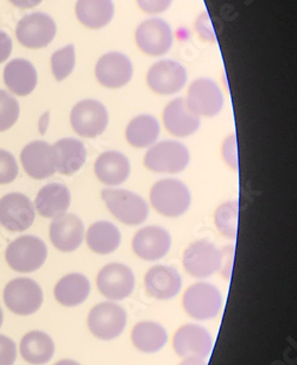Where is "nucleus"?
Here are the masks:
<instances>
[{"label":"nucleus","instance_id":"obj_17","mask_svg":"<svg viewBox=\"0 0 297 365\" xmlns=\"http://www.w3.org/2000/svg\"><path fill=\"white\" fill-rule=\"evenodd\" d=\"M187 71L174 60H162L155 63L147 74V83L155 93L172 96L186 86Z\"/></svg>","mask_w":297,"mask_h":365},{"label":"nucleus","instance_id":"obj_40","mask_svg":"<svg viewBox=\"0 0 297 365\" xmlns=\"http://www.w3.org/2000/svg\"><path fill=\"white\" fill-rule=\"evenodd\" d=\"M12 53V40L8 34L0 30V63L6 61Z\"/></svg>","mask_w":297,"mask_h":365},{"label":"nucleus","instance_id":"obj_23","mask_svg":"<svg viewBox=\"0 0 297 365\" xmlns=\"http://www.w3.org/2000/svg\"><path fill=\"white\" fill-rule=\"evenodd\" d=\"M131 173L129 158L119 151H105L94 165V174L101 183L115 187L125 182Z\"/></svg>","mask_w":297,"mask_h":365},{"label":"nucleus","instance_id":"obj_24","mask_svg":"<svg viewBox=\"0 0 297 365\" xmlns=\"http://www.w3.org/2000/svg\"><path fill=\"white\" fill-rule=\"evenodd\" d=\"M72 202V195L68 187L62 183H48L41 188L35 200V207L38 215L44 218L54 219L65 215Z\"/></svg>","mask_w":297,"mask_h":365},{"label":"nucleus","instance_id":"obj_9","mask_svg":"<svg viewBox=\"0 0 297 365\" xmlns=\"http://www.w3.org/2000/svg\"><path fill=\"white\" fill-rule=\"evenodd\" d=\"M56 31V24L51 16L43 12H33L19 21L16 28V37L23 47L41 49L53 42Z\"/></svg>","mask_w":297,"mask_h":365},{"label":"nucleus","instance_id":"obj_45","mask_svg":"<svg viewBox=\"0 0 297 365\" xmlns=\"http://www.w3.org/2000/svg\"><path fill=\"white\" fill-rule=\"evenodd\" d=\"M3 320H4V315H3V311H1V308H0V327L3 325Z\"/></svg>","mask_w":297,"mask_h":365},{"label":"nucleus","instance_id":"obj_31","mask_svg":"<svg viewBox=\"0 0 297 365\" xmlns=\"http://www.w3.org/2000/svg\"><path fill=\"white\" fill-rule=\"evenodd\" d=\"M21 354L30 364L43 365L54 356L55 344L47 333L31 331L23 336Z\"/></svg>","mask_w":297,"mask_h":365},{"label":"nucleus","instance_id":"obj_15","mask_svg":"<svg viewBox=\"0 0 297 365\" xmlns=\"http://www.w3.org/2000/svg\"><path fill=\"white\" fill-rule=\"evenodd\" d=\"M186 103L195 115L212 118L224 108V94L215 81L202 78L190 85Z\"/></svg>","mask_w":297,"mask_h":365},{"label":"nucleus","instance_id":"obj_29","mask_svg":"<svg viewBox=\"0 0 297 365\" xmlns=\"http://www.w3.org/2000/svg\"><path fill=\"white\" fill-rule=\"evenodd\" d=\"M86 243L98 255H110L118 250L122 235L118 227L110 222H97L86 232Z\"/></svg>","mask_w":297,"mask_h":365},{"label":"nucleus","instance_id":"obj_43","mask_svg":"<svg viewBox=\"0 0 297 365\" xmlns=\"http://www.w3.org/2000/svg\"><path fill=\"white\" fill-rule=\"evenodd\" d=\"M179 365H206V361L201 358H183Z\"/></svg>","mask_w":297,"mask_h":365},{"label":"nucleus","instance_id":"obj_32","mask_svg":"<svg viewBox=\"0 0 297 365\" xmlns=\"http://www.w3.org/2000/svg\"><path fill=\"white\" fill-rule=\"evenodd\" d=\"M131 340L140 352L155 354L165 346L168 341V333L157 322H140L133 327Z\"/></svg>","mask_w":297,"mask_h":365},{"label":"nucleus","instance_id":"obj_7","mask_svg":"<svg viewBox=\"0 0 297 365\" xmlns=\"http://www.w3.org/2000/svg\"><path fill=\"white\" fill-rule=\"evenodd\" d=\"M4 302L15 314L31 315L43 304V292L36 281L19 277L5 287Z\"/></svg>","mask_w":297,"mask_h":365},{"label":"nucleus","instance_id":"obj_37","mask_svg":"<svg viewBox=\"0 0 297 365\" xmlns=\"http://www.w3.org/2000/svg\"><path fill=\"white\" fill-rule=\"evenodd\" d=\"M17 359V347L14 340L0 334V365H14Z\"/></svg>","mask_w":297,"mask_h":365},{"label":"nucleus","instance_id":"obj_12","mask_svg":"<svg viewBox=\"0 0 297 365\" xmlns=\"http://www.w3.org/2000/svg\"><path fill=\"white\" fill-rule=\"evenodd\" d=\"M35 222V210L29 197L9 193L0 199V225L11 232H23Z\"/></svg>","mask_w":297,"mask_h":365},{"label":"nucleus","instance_id":"obj_36","mask_svg":"<svg viewBox=\"0 0 297 365\" xmlns=\"http://www.w3.org/2000/svg\"><path fill=\"white\" fill-rule=\"evenodd\" d=\"M19 165L9 151L0 150V185H8L17 179Z\"/></svg>","mask_w":297,"mask_h":365},{"label":"nucleus","instance_id":"obj_14","mask_svg":"<svg viewBox=\"0 0 297 365\" xmlns=\"http://www.w3.org/2000/svg\"><path fill=\"white\" fill-rule=\"evenodd\" d=\"M172 347L181 358H201L204 359L213 350L211 333L202 326L187 324L176 331Z\"/></svg>","mask_w":297,"mask_h":365},{"label":"nucleus","instance_id":"obj_13","mask_svg":"<svg viewBox=\"0 0 297 365\" xmlns=\"http://www.w3.org/2000/svg\"><path fill=\"white\" fill-rule=\"evenodd\" d=\"M174 37L168 23L161 19H147L136 30L137 47L149 56H162L172 49Z\"/></svg>","mask_w":297,"mask_h":365},{"label":"nucleus","instance_id":"obj_3","mask_svg":"<svg viewBox=\"0 0 297 365\" xmlns=\"http://www.w3.org/2000/svg\"><path fill=\"white\" fill-rule=\"evenodd\" d=\"M47 245L35 236L19 237L9 244L5 258L10 268L19 272H33L46 263Z\"/></svg>","mask_w":297,"mask_h":365},{"label":"nucleus","instance_id":"obj_28","mask_svg":"<svg viewBox=\"0 0 297 365\" xmlns=\"http://www.w3.org/2000/svg\"><path fill=\"white\" fill-rule=\"evenodd\" d=\"M76 17L88 29L99 30L110 24L115 16L112 0H78Z\"/></svg>","mask_w":297,"mask_h":365},{"label":"nucleus","instance_id":"obj_30","mask_svg":"<svg viewBox=\"0 0 297 365\" xmlns=\"http://www.w3.org/2000/svg\"><path fill=\"white\" fill-rule=\"evenodd\" d=\"M161 133L160 123L154 115H137L127 124L125 137L127 143L136 149L150 148L156 143Z\"/></svg>","mask_w":297,"mask_h":365},{"label":"nucleus","instance_id":"obj_41","mask_svg":"<svg viewBox=\"0 0 297 365\" xmlns=\"http://www.w3.org/2000/svg\"><path fill=\"white\" fill-rule=\"evenodd\" d=\"M233 259V247H226L222 250V275L225 279H229L231 275V268H232Z\"/></svg>","mask_w":297,"mask_h":365},{"label":"nucleus","instance_id":"obj_39","mask_svg":"<svg viewBox=\"0 0 297 365\" xmlns=\"http://www.w3.org/2000/svg\"><path fill=\"white\" fill-rule=\"evenodd\" d=\"M172 1V0H137V4L145 14L158 15L168 10Z\"/></svg>","mask_w":297,"mask_h":365},{"label":"nucleus","instance_id":"obj_21","mask_svg":"<svg viewBox=\"0 0 297 365\" xmlns=\"http://www.w3.org/2000/svg\"><path fill=\"white\" fill-rule=\"evenodd\" d=\"M147 293L156 300H170L182 288V279L174 267L155 265L144 277Z\"/></svg>","mask_w":297,"mask_h":365},{"label":"nucleus","instance_id":"obj_34","mask_svg":"<svg viewBox=\"0 0 297 365\" xmlns=\"http://www.w3.org/2000/svg\"><path fill=\"white\" fill-rule=\"evenodd\" d=\"M51 72L56 81L67 79L75 67V48L72 44L58 49L51 55Z\"/></svg>","mask_w":297,"mask_h":365},{"label":"nucleus","instance_id":"obj_1","mask_svg":"<svg viewBox=\"0 0 297 365\" xmlns=\"http://www.w3.org/2000/svg\"><path fill=\"white\" fill-rule=\"evenodd\" d=\"M150 202L160 215L177 218L189 210L192 195L188 187L179 180L165 179L151 188Z\"/></svg>","mask_w":297,"mask_h":365},{"label":"nucleus","instance_id":"obj_10","mask_svg":"<svg viewBox=\"0 0 297 365\" xmlns=\"http://www.w3.org/2000/svg\"><path fill=\"white\" fill-rule=\"evenodd\" d=\"M183 268L190 276L206 279L220 270L222 250L208 240H197L183 252Z\"/></svg>","mask_w":297,"mask_h":365},{"label":"nucleus","instance_id":"obj_35","mask_svg":"<svg viewBox=\"0 0 297 365\" xmlns=\"http://www.w3.org/2000/svg\"><path fill=\"white\" fill-rule=\"evenodd\" d=\"M19 117V104L8 92L0 90V133L11 129Z\"/></svg>","mask_w":297,"mask_h":365},{"label":"nucleus","instance_id":"obj_42","mask_svg":"<svg viewBox=\"0 0 297 365\" xmlns=\"http://www.w3.org/2000/svg\"><path fill=\"white\" fill-rule=\"evenodd\" d=\"M16 8L19 9H33L40 5L43 0H9Z\"/></svg>","mask_w":297,"mask_h":365},{"label":"nucleus","instance_id":"obj_2","mask_svg":"<svg viewBox=\"0 0 297 365\" xmlns=\"http://www.w3.org/2000/svg\"><path fill=\"white\" fill-rule=\"evenodd\" d=\"M101 199L110 213L125 225H140L149 217L147 201L130 190H104L101 192Z\"/></svg>","mask_w":297,"mask_h":365},{"label":"nucleus","instance_id":"obj_20","mask_svg":"<svg viewBox=\"0 0 297 365\" xmlns=\"http://www.w3.org/2000/svg\"><path fill=\"white\" fill-rule=\"evenodd\" d=\"M51 243L62 252L78 250L85 238V226L75 215H65L53 219L49 229Z\"/></svg>","mask_w":297,"mask_h":365},{"label":"nucleus","instance_id":"obj_11","mask_svg":"<svg viewBox=\"0 0 297 365\" xmlns=\"http://www.w3.org/2000/svg\"><path fill=\"white\" fill-rule=\"evenodd\" d=\"M136 279L132 270L122 263H110L97 276V287L103 297L111 301H122L135 290Z\"/></svg>","mask_w":297,"mask_h":365},{"label":"nucleus","instance_id":"obj_16","mask_svg":"<svg viewBox=\"0 0 297 365\" xmlns=\"http://www.w3.org/2000/svg\"><path fill=\"white\" fill-rule=\"evenodd\" d=\"M21 162L26 174L35 180L49 179L58 172L54 148L44 140H35L26 145Z\"/></svg>","mask_w":297,"mask_h":365},{"label":"nucleus","instance_id":"obj_8","mask_svg":"<svg viewBox=\"0 0 297 365\" xmlns=\"http://www.w3.org/2000/svg\"><path fill=\"white\" fill-rule=\"evenodd\" d=\"M108 112L100 101L86 99L80 101L71 112V125L83 138H97L108 125Z\"/></svg>","mask_w":297,"mask_h":365},{"label":"nucleus","instance_id":"obj_25","mask_svg":"<svg viewBox=\"0 0 297 365\" xmlns=\"http://www.w3.org/2000/svg\"><path fill=\"white\" fill-rule=\"evenodd\" d=\"M4 83L12 93L26 97L36 88V69L31 62L24 58L12 60L5 67Z\"/></svg>","mask_w":297,"mask_h":365},{"label":"nucleus","instance_id":"obj_6","mask_svg":"<svg viewBox=\"0 0 297 365\" xmlns=\"http://www.w3.org/2000/svg\"><path fill=\"white\" fill-rule=\"evenodd\" d=\"M127 322V314L122 306L115 302H101L90 309L87 325L90 333L100 340H113L118 338Z\"/></svg>","mask_w":297,"mask_h":365},{"label":"nucleus","instance_id":"obj_5","mask_svg":"<svg viewBox=\"0 0 297 365\" xmlns=\"http://www.w3.org/2000/svg\"><path fill=\"white\" fill-rule=\"evenodd\" d=\"M183 308L190 318L209 320L222 312V295L211 283H194L183 294Z\"/></svg>","mask_w":297,"mask_h":365},{"label":"nucleus","instance_id":"obj_18","mask_svg":"<svg viewBox=\"0 0 297 365\" xmlns=\"http://www.w3.org/2000/svg\"><path fill=\"white\" fill-rule=\"evenodd\" d=\"M132 76V62L118 51L103 55L95 66V78L106 88H122L131 81Z\"/></svg>","mask_w":297,"mask_h":365},{"label":"nucleus","instance_id":"obj_4","mask_svg":"<svg viewBox=\"0 0 297 365\" xmlns=\"http://www.w3.org/2000/svg\"><path fill=\"white\" fill-rule=\"evenodd\" d=\"M189 161L186 145L175 140H165L150 147L144 158V165L158 174H176L184 170Z\"/></svg>","mask_w":297,"mask_h":365},{"label":"nucleus","instance_id":"obj_44","mask_svg":"<svg viewBox=\"0 0 297 365\" xmlns=\"http://www.w3.org/2000/svg\"><path fill=\"white\" fill-rule=\"evenodd\" d=\"M55 365H81L78 361H73V359H62V361H58Z\"/></svg>","mask_w":297,"mask_h":365},{"label":"nucleus","instance_id":"obj_38","mask_svg":"<svg viewBox=\"0 0 297 365\" xmlns=\"http://www.w3.org/2000/svg\"><path fill=\"white\" fill-rule=\"evenodd\" d=\"M222 158L227 165L236 170L238 169V151H236V140L234 135L227 137L224 140L222 148Z\"/></svg>","mask_w":297,"mask_h":365},{"label":"nucleus","instance_id":"obj_22","mask_svg":"<svg viewBox=\"0 0 297 365\" xmlns=\"http://www.w3.org/2000/svg\"><path fill=\"white\" fill-rule=\"evenodd\" d=\"M163 122L167 131L179 138L192 136L201 125L200 117L188 108L183 98L174 99L165 106Z\"/></svg>","mask_w":297,"mask_h":365},{"label":"nucleus","instance_id":"obj_33","mask_svg":"<svg viewBox=\"0 0 297 365\" xmlns=\"http://www.w3.org/2000/svg\"><path fill=\"white\" fill-rule=\"evenodd\" d=\"M238 201H227L220 205L214 213L215 226L219 232L229 240H236L238 233Z\"/></svg>","mask_w":297,"mask_h":365},{"label":"nucleus","instance_id":"obj_19","mask_svg":"<svg viewBox=\"0 0 297 365\" xmlns=\"http://www.w3.org/2000/svg\"><path fill=\"white\" fill-rule=\"evenodd\" d=\"M172 247V237L160 226H147L135 235L132 250L137 257L155 262L165 257Z\"/></svg>","mask_w":297,"mask_h":365},{"label":"nucleus","instance_id":"obj_26","mask_svg":"<svg viewBox=\"0 0 297 365\" xmlns=\"http://www.w3.org/2000/svg\"><path fill=\"white\" fill-rule=\"evenodd\" d=\"M53 148L58 160V172L62 175H74L86 163L87 149L81 140L62 138Z\"/></svg>","mask_w":297,"mask_h":365},{"label":"nucleus","instance_id":"obj_27","mask_svg":"<svg viewBox=\"0 0 297 365\" xmlns=\"http://www.w3.org/2000/svg\"><path fill=\"white\" fill-rule=\"evenodd\" d=\"M90 293V279L79 272L63 276L55 286V299L65 307L83 304Z\"/></svg>","mask_w":297,"mask_h":365}]
</instances>
